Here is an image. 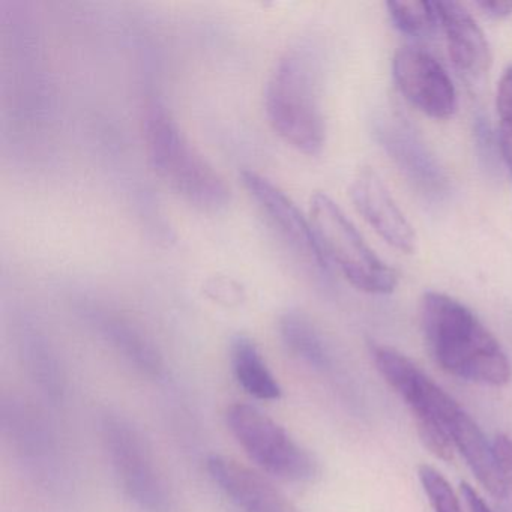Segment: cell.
<instances>
[{"label": "cell", "instance_id": "6da1fadb", "mask_svg": "<svg viewBox=\"0 0 512 512\" xmlns=\"http://www.w3.org/2000/svg\"><path fill=\"white\" fill-rule=\"evenodd\" d=\"M419 316L428 352L443 371L494 388L511 380L508 356L469 307L445 293L427 292Z\"/></svg>", "mask_w": 512, "mask_h": 512}, {"label": "cell", "instance_id": "7a4b0ae2", "mask_svg": "<svg viewBox=\"0 0 512 512\" xmlns=\"http://www.w3.org/2000/svg\"><path fill=\"white\" fill-rule=\"evenodd\" d=\"M272 130L304 155H319L326 143L320 98V59L310 44H296L278 59L265 89Z\"/></svg>", "mask_w": 512, "mask_h": 512}, {"label": "cell", "instance_id": "3957f363", "mask_svg": "<svg viewBox=\"0 0 512 512\" xmlns=\"http://www.w3.org/2000/svg\"><path fill=\"white\" fill-rule=\"evenodd\" d=\"M145 142L152 169L170 190L202 211L227 208L230 190L226 182L191 145L163 104L154 103L146 112Z\"/></svg>", "mask_w": 512, "mask_h": 512}, {"label": "cell", "instance_id": "277c9868", "mask_svg": "<svg viewBox=\"0 0 512 512\" xmlns=\"http://www.w3.org/2000/svg\"><path fill=\"white\" fill-rule=\"evenodd\" d=\"M100 433L125 497L142 512L175 511V494L142 431L121 413L106 412Z\"/></svg>", "mask_w": 512, "mask_h": 512}, {"label": "cell", "instance_id": "5b68a950", "mask_svg": "<svg viewBox=\"0 0 512 512\" xmlns=\"http://www.w3.org/2000/svg\"><path fill=\"white\" fill-rule=\"evenodd\" d=\"M310 221L326 262L334 263L353 287L370 295L394 292L397 272L368 247L331 197L325 193L311 197Z\"/></svg>", "mask_w": 512, "mask_h": 512}, {"label": "cell", "instance_id": "8992f818", "mask_svg": "<svg viewBox=\"0 0 512 512\" xmlns=\"http://www.w3.org/2000/svg\"><path fill=\"white\" fill-rule=\"evenodd\" d=\"M373 358L383 379L409 407L425 448L440 460H451L454 446L446 424L460 404L398 350L376 346Z\"/></svg>", "mask_w": 512, "mask_h": 512}, {"label": "cell", "instance_id": "52a82bcc", "mask_svg": "<svg viewBox=\"0 0 512 512\" xmlns=\"http://www.w3.org/2000/svg\"><path fill=\"white\" fill-rule=\"evenodd\" d=\"M226 422L236 442L263 472L289 482H310L319 473L314 455L256 406L232 404Z\"/></svg>", "mask_w": 512, "mask_h": 512}, {"label": "cell", "instance_id": "ba28073f", "mask_svg": "<svg viewBox=\"0 0 512 512\" xmlns=\"http://www.w3.org/2000/svg\"><path fill=\"white\" fill-rule=\"evenodd\" d=\"M0 425L5 442L34 478L46 484L59 478L58 440L40 409L16 395L4 397L0 406Z\"/></svg>", "mask_w": 512, "mask_h": 512}, {"label": "cell", "instance_id": "9c48e42d", "mask_svg": "<svg viewBox=\"0 0 512 512\" xmlns=\"http://www.w3.org/2000/svg\"><path fill=\"white\" fill-rule=\"evenodd\" d=\"M373 134L419 193L430 199H440L448 193L449 179L445 169L406 119L397 115H379L373 122Z\"/></svg>", "mask_w": 512, "mask_h": 512}, {"label": "cell", "instance_id": "30bf717a", "mask_svg": "<svg viewBox=\"0 0 512 512\" xmlns=\"http://www.w3.org/2000/svg\"><path fill=\"white\" fill-rule=\"evenodd\" d=\"M242 182L290 250L314 271L328 274L329 265L320 250L310 218H305L295 202L266 176L245 170Z\"/></svg>", "mask_w": 512, "mask_h": 512}, {"label": "cell", "instance_id": "8fae6325", "mask_svg": "<svg viewBox=\"0 0 512 512\" xmlns=\"http://www.w3.org/2000/svg\"><path fill=\"white\" fill-rule=\"evenodd\" d=\"M392 76L397 88L419 112L433 119H448L457 110V91L445 68L419 47L395 53Z\"/></svg>", "mask_w": 512, "mask_h": 512}, {"label": "cell", "instance_id": "7c38bea8", "mask_svg": "<svg viewBox=\"0 0 512 512\" xmlns=\"http://www.w3.org/2000/svg\"><path fill=\"white\" fill-rule=\"evenodd\" d=\"M350 197L359 214L386 244L401 253L415 251L416 233L412 224L398 208L382 178L371 167H364L356 173L350 185Z\"/></svg>", "mask_w": 512, "mask_h": 512}, {"label": "cell", "instance_id": "4fadbf2b", "mask_svg": "<svg viewBox=\"0 0 512 512\" xmlns=\"http://www.w3.org/2000/svg\"><path fill=\"white\" fill-rule=\"evenodd\" d=\"M206 470L241 512H301L271 481L226 455H211Z\"/></svg>", "mask_w": 512, "mask_h": 512}, {"label": "cell", "instance_id": "5bb4252c", "mask_svg": "<svg viewBox=\"0 0 512 512\" xmlns=\"http://www.w3.org/2000/svg\"><path fill=\"white\" fill-rule=\"evenodd\" d=\"M436 10L452 64L469 79H481L491 65L484 32L457 2H436Z\"/></svg>", "mask_w": 512, "mask_h": 512}, {"label": "cell", "instance_id": "9a60e30c", "mask_svg": "<svg viewBox=\"0 0 512 512\" xmlns=\"http://www.w3.org/2000/svg\"><path fill=\"white\" fill-rule=\"evenodd\" d=\"M446 433L479 484L496 499H505L508 485L497 463L493 443L488 442L479 425L461 407L449 421Z\"/></svg>", "mask_w": 512, "mask_h": 512}, {"label": "cell", "instance_id": "2e32d148", "mask_svg": "<svg viewBox=\"0 0 512 512\" xmlns=\"http://www.w3.org/2000/svg\"><path fill=\"white\" fill-rule=\"evenodd\" d=\"M92 322L104 340L143 376L151 379L163 376L164 362L161 353L133 323L112 313H94Z\"/></svg>", "mask_w": 512, "mask_h": 512}, {"label": "cell", "instance_id": "e0dca14e", "mask_svg": "<svg viewBox=\"0 0 512 512\" xmlns=\"http://www.w3.org/2000/svg\"><path fill=\"white\" fill-rule=\"evenodd\" d=\"M230 364L238 385L260 401H278L283 388L266 364L257 344L247 335H236L230 344Z\"/></svg>", "mask_w": 512, "mask_h": 512}, {"label": "cell", "instance_id": "ac0fdd59", "mask_svg": "<svg viewBox=\"0 0 512 512\" xmlns=\"http://www.w3.org/2000/svg\"><path fill=\"white\" fill-rule=\"evenodd\" d=\"M278 332L284 347L302 364L320 373L331 370V350L310 317L299 311H287L281 316Z\"/></svg>", "mask_w": 512, "mask_h": 512}, {"label": "cell", "instance_id": "d6986e66", "mask_svg": "<svg viewBox=\"0 0 512 512\" xmlns=\"http://www.w3.org/2000/svg\"><path fill=\"white\" fill-rule=\"evenodd\" d=\"M23 359H25L29 376L34 380L41 394L55 404L64 400L67 380L52 350L47 349L43 341L32 340L31 343L25 344Z\"/></svg>", "mask_w": 512, "mask_h": 512}, {"label": "cell", "instance_id": "ffe728a7", "mask_svg": "<svg viewBox=\"0 0 512 512\" xmlns=\"http://www.w3.org/2000/svg\"><path fill=\"white\" fill-rule=\"evenodd\" d=\"M386 8L395 28L409 37H431L440 26L436 2H388Z\"/></svg>", "mask_w": 512, "mask_h": 512}, {"label": "cell", "instance_id": "44dd1931", "mask_svg": "<svg viewBox=\"0 0 512 512\" xmlns=\"http://www.w3.org/2000/svg\"><path fill=\"white\" fill-rule=\"evenodd\" d=\"M496 109L499 115L497 149L512 179V67L503 73L497 86Z\"/></svg>", "mask_w": 512, "mask_h": 512}, {"label": "cell", "instance_id": "7402d4cb", "mask_svg": "<svg viewBox=\"0 0 512 512\" xmlns=\"http://www.w3.org/2000/svg\"><path fill=\"white\" fill-rule=\"evenodd\" d=\"M418 478L433 512H463L454 488L439 470L428 464H421L418 467Z\"/></svg>", "mask_w": 512, "mask_h": 512}, {"label": "cell", "instance_id": "603a6c76", "mask_svg": "<svg viewBox=\"0 0 512 512\" xmlns=\"http://www.w3.org/2000/svg\"><path fill=\"white\" fill-rule=\"evenodd\" d=\"M476 7L491 19L502 20L512 16V2H478Z\"/></svg>", "mask_w": 512, "mask_h": 512}]
</instances>
